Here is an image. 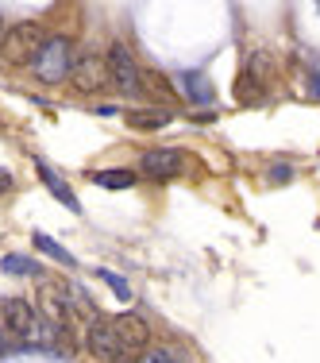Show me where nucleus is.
Listing matches in <instances>:
<instances>
[{"instance_id":"nucleus-2","label":"nucleus","mask_w":320,"mask_h":363,"mask_svg":"<svg viewBox=\"0 0 320 363\" xmlns=\"http://www.w3.org/2000/svg\"><path fill=\"white\" fill-rule=\"evenodd\" d=\"M85 340H89L93 356L105 359V363H139L143 356L139 352H132L124 340L116 336V325H112V317H93L89 328H85Z\"/></svg>"},{"instance_id":"nucleus-18","label":"nucleus","mask_w":320,"mask_h":363,"mask_svg":"<svg viewBox=\"0 0 320 363\" xmlns=\"http://www.w3.org/2000/svg\"><path fill=\"white\" fill-rule=\"evenodd\" d=\"M270 178H274V182H290V178H293V170L282 162V167H270Z\"/></svg>"},{"instance_id":"nucleus-5","label":"nucleus","mask_w":320,"mask_h":363,"mask_svg":"<svg viewBox=\"0 0 320 363\" xmlns=\"http://www.w3.org/2000/svg\"><path fill=\"white\" fill-rule=\"evenodd\" d=\"M189 167H197L193 155L178 151V147H159V151H147L139 159V170L147 178H178V174H185Z\"/></svg>"},{"instance_id":"nucleus-1","label":"nucleus","mask_w":320,"mask_h":363,"mask_svg":"<svg viewBox=\"0 0 320 363\" xmlns=\"http://www.w3.org/2000/svg\"><path fill=\"white\" fill-rule=\"evenodd\" d=\"M31 70H35V77L42 85H62L66 77L74 74V47H70V39H62V35L47 39L39 47V55L31 58Z\"/></svg>"},{"instance_id":"nucleus-9","label":"nucleus","mask_w":320,"mask_h":363,"mask_svg":"<svg viewBox=\"0 0 320 363\" xmlns=\"http://www.w3.org/2000/svg\"><path fill=\"white\" fill-rule=\"evenodd\" d=\"M174 82H178V85H174V93H181V97L193 101V105H209V101L216 97L212 82H209L205 74H193V70H189V74H178Z\"/></svg>"},{"instance_id":"nucleus-17","label":"nucleus","mask_w":320,"mask_h":363,"mask_svg":"<svg viewBox=\"0 0 320 363\" xmlns=\"http://www.w3.org/2000/svg\"><path fill=\"white\" fill-rule=\"evenodd\" d=\"M97 279L105 282V286H112V294H116V298H132V286H127L124 279H120V274H112V271H97Z\"/></svg>"},{"instance_id":"nucleus-13","label":"nucleus","mask_w":320,"mask_h":363,"mask_svg":"<svg viewBox=\"0 0 320 363\" xmlns=\"http://www.w3.org/2000/svg\"><path fill=\"white\" fill-rule=\"evenodd\" d=\"M93 182L105 186V189H127V186H135V174L132 170H97Z\"/></svg>"},{"instance_id":"nucleus-3","label":"nucleus","mask_w":320,"mask_h":363,"mask_svg":"<svg viewBox=\"0 0 320 363\" xmlns=\"http://www.w3.org/2000/svg\"><path fill=\"white\" fill-rule=\"evenodd\" d=\"M42 43H47V35H42L39 23H16V28H8L0 35V58L12 66H28L39 55Z\"/></svg>"},{"instance_id":"nucleus-8","label":"nucleus","mask_w":320,"mask_h":363,"mask_svg":"<svg viewBox=\"0 0 320 363\" xmlns=\"http://www.w3.org/2000/svg\"><path fill=\"white\" fill-rule=\"evenodd\" d=\"M112 325H116V336L127 344L132 352H147V340H151V328H147L143 317H135V313H120V317H112Z\"/></svg>"},{"instance_id":"nucleus-14","label":"nucleus","mask_w":320,"mask_h":363,"mask_svg":"<svg viewBox=\"0 0 320 363\" xmlns=\"http://www.w3.org/2000/svg\"><path fill=\"white\" fill-rule=\"evenodd\" d=\"M31 240H35V247H39V252H47L50 259H58V263H66V267H74V255H70V252H66V247H62V244H55V240H50V236H47V232H35V236H31Z\"/></svg>"},{"instance_id":"nucleus-16","label":"nucleus","mask_w":320,"mask_h":363,"mask_svg":"<svg viewBox=\"0 0 320 363\" xmlns=\"http://www.w3.org/2000/svg\"><path fill=\"white\" fill-rule=\"evenodd\" d=\"M143 89L147 93H159L162 101L174 97V85H166V77H162V74H143Z\"/></svg>"},{"instance_id":"nucleus-21","label":"nucleus","mask_w":320,"mask_h":363,"mask_svg":"<svg viewBox=\"0 0 320 363\" xmlns=\"http://www.w3.org/2000/svg\"><path fill=\"white\" fill-rule=\"evenodd\" d=\"M309 97H316V101H320V70L309 77Z\"/></svg>"},{"instance_id":"nucleus-4","label":"nucleus","mask_w":320,"mask_h":363,"mask_svg":"<svg viewBox=\"0 0 320 363\" xmlns=\"http://www.w3.org/2000/svg\"><path fill=\"white\" fill-rule=\"evenodd\" d=\"M105 66H108V82L116 85L120 93H139L143 89V70L135 66V58H132V50L124 47V43H116V47H108V55H105Z\"/></svg>"},{"instance_id":"nucleus-7","label":"nucleus","mask_w":320,"mask_h":363,"mask_svg":"<svg viewBox=\"0 0 320 363\" xmlns=\"http://www.w3.org/2000/svg\"><path fill=\"white\" fill-rule=\"evenodd\" d=\"M0 317H4V325H8V333L12 336H20V340H28L31 336V325H35V309H31V301L28 298H8L4 306H0Z\"/></svg>"},{"instance_id":"nucleus-11","label":"nucleus","mask_w":320,"mask_h":363,"mask_svg":"<svg viewBox=\"0 0 320 363\" xmlns=\"http://www.w3.org/2000/svg\"><path fill=\"white\" fill-rule=\"evenodd\" d=\"M170 120H174V112H166V108H135V112H127V124H132L135 132H159V128H166Z\"/></svg>"},{"instance_id":"nucleus-15","label":"nucleus","mask_w":320,"mask_h":363,"mask_svg":"<svg viewBox=\"0 0 320 363\" xmlns=\"http://www.w3.org/2000/svg\"><path fill=\"white\" fill-rule=\"evenodd\" d=\"M0 267H4L8 274H35V259H23V255H4L0 259Z\"/></svg>"},{"instance_id":"nucleus-6","label":"nucleus","mask_w":320,"mask_h":363,"mask_svg":"<svg viewBox=\"0 0 320 363\" xmlns=\"http://www.w3.org/2000/svg\"><path fill=\"white\" fill-rule=\"evenodd\" d=\"M70 82L77 85L81 93H97V89H105L108 85V66H105V58L101 55H81V58H74V74H70Z\"/></svg>"},{"instance_id":"nucleus-12","label":"nucleus","mask_w":320,"mask_h":363,"mask_svg":"<svg viewBox=\"0 0 320 363\" xmlns=\"http://www.w3.org/2000/svg\"><path fill=\"white\" fill-rule=\"evenodd\" d=\"M263 97H266V82H258L255 74L239 70V77H236V101L239 105H258Z\"/></svg>"},{"instance_id":"nucleus-19","label":"nucleus","mask_w":320,"mask_h":363,"mask_svg":"<svg viewBox=\"0 0 320 363\" xmlns=\"http://www.w3.org/2000/svg\"><path fill=\"white\" fill-rule=\"evenodd\" d=\"M0 352H12V336H8V325L0 321Z\"/></svg>"},{"instance_id":"nucleus-10","label":"nucleus","mask_w":320,"mask_h":363,"mask_svg":"<svg viewBox=\"0 0 320 363\" xmlns=\"http://www.w3.org/2000/svg\"><path fill=\"white\" fill-rule=\"evenodd\" d=\"M35 170H39V178H42V186H47V189H50V194H55V197H58V201H62V205H66V209H70V213H81V205H77V197H74V189H70V186H66V182H62V178H58V174H55V170H50V167H47V162H35Z\"/></svg>"},{"instance_id":"nucleus-20","label":"nucleus","mask_w":320,"mask_h":363,"mask_svg":"<svg viewBox=\"0 0 320 363\" xmlns=\"http://www.w3.org/2000/svg\"><path fill=\"white\" fill-rule=\"evenodd\" d=\"M8 189H12V170L0 167V194H8Z\"/></svg>"}]
</instances>
